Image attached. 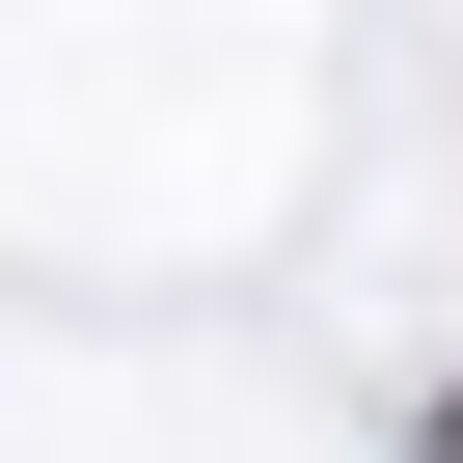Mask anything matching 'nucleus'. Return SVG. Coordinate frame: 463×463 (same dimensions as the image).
<instances>
[{
	"instance_id": "nucleus-1",
	"label": "nucleus",
	"mask_w": 463,
	"mask_h": 463,
	"mask_svg": "<svg viewBox=\"0 0 463 463\" xmlns=\"http://www.w3.org/2000/svg\"><path fill=\"white\" fill-rule=\"evenodd\" d=\"M409 463H463V382H436V436H409Z\"/></svg>"
}]
</instances>
